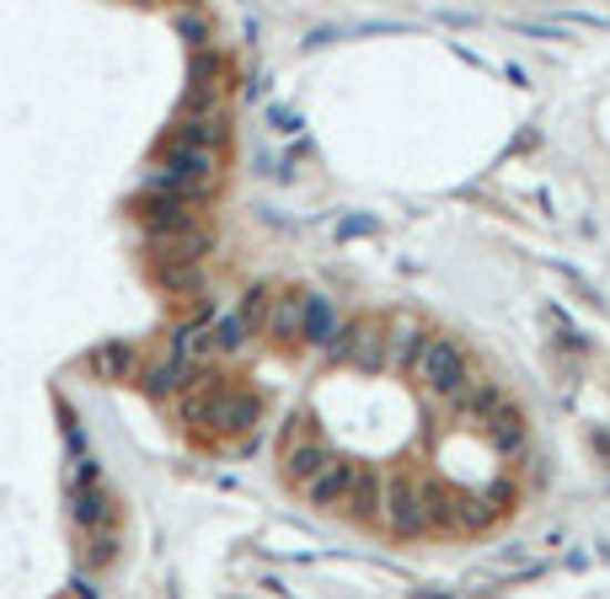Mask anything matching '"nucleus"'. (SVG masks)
<instances>
[{
  "mask_svg": "<svg viewBox=\"0 0 610 599\" xmlns=\"http://www.w3.org/2000/svg\"><path fill=\"white\" fill-rule=\"evenodd\" d=\"M413 380L428 390V396H450L471 380V369H466V354H460L456 337H424V348L413 354Z\"/></svg>",
  "mask_w": 610,
  "mask_h": 599,
  "instance_id": "nucleus-1",
  "label": "nucleus"
},
{
  "mask_svg": "<svg viewBox=\"0 0 610 599\" xmlns=\"http://www.w3.org/2000/svg\"><path fill=\"white\" fill-rule=\"evenodd\" d=\"M380 525H386V536L397 540H413L428 530L424 519V487L413 477H386V493H380Z\"/></svg>",
  "mask_w": 610,
  "mask_h": 599,
  "instance_id": "nucleus-2",
  "label": "nucleus"
},
{
  "mask_svg": "<svg viewBox=\"0 0 610 599\" xmlns=\"http://www.w3.org/2000/svg\"><path fill=\"white\" fill-rule=\"evenodd\" d=\"M327 359L348 364V369H365V375H380L386 369V327L380 322H348V327H337V343L327 348Z\"/></svg>",
  "mask_w": 610,
  "mask_h": 599,
  "instance_id": "nucleus-3",
  "label": "nucleus"
},
{
  "mask_svg": "<svg viewBox=\"0 0 610 599\" xmlns=\"http://www.w3.org/2000/svg\"><path fill=\"white\" fill-rule=\"evenodd\" d=\"M354 477H359V466H354V460L327 455V466L305 481V504H311V509H343V498H348Z\"/></svg>",
  "mask_w": 610,
  "mask_h": 599,
  "instance_id": "nucleus-4",
  "label": "nucleus"
},
{
  "mask_svg": "<svg viewBox=\"0 0 610 599\" xmlns=\"http://www.w3.org/2000/svg\"><path fill=\"white\" fill-rule=\"evenodd\" d=\"M140 220L151 236H166V231H187L199 220V199H183V193H151V204H140Z\"/></svg>",
  "mask_w": 610,
  "mask_h": 599,
  "instance_id": "nucleus-5",
  "label": "nucleus"
},
{
  "mask_svg": "<svg viewBox=\"0 0 610 599\" xmlns=\"http://www.w3.org/2000/svg\"><path fill=\"white\" fill-rule=\"evenodd\" d=\"M445 402H450V418H456L460 428H482V418L504 402V390L492 386V380H466V386L450 390Z\"/></svg>",
  "mask_w": 610,
  "mask_h": 599,
  "instance_id": "nucleus-6",
  "label": "nucleus"
},
{
  "mask_svg": "<svg viewBox=\"0 0 610 599\" xmlns=\"http://www.w3.org/2000/svg\"><path fill=\"white\" fill-rule=\"evenodd\" d=\"M301 343L322 354L337 343V305L327 295H301Z\"/></svg>",
  "mask_w": 610,
  "mask_h": 599,
  "instance_id": "nucleus-7",
  "label": "nucleus"
},
{
  "mask_svg": "<svg viewBox=\"0 0 610 599\" xmlns=\"http://www.w3.org/2000/svg\"><path fill=\"white\" fill-rule=\"evenodd\" d=\"M482 434H488L492 455H504V460H515L519 449H525V418H519L509 402H498L488 418H482Z\"/></svg>",
  "mask_w": 610,
  "mask_h": 599,
  "instance_id": "nucleus-8",
  "label": "nucleus"
},
{
  "mask_svg": "<svg viewBox=\"0 0 610 599\" xmlns=\"http://www.w3.org/2000/svg\"><path fill=\"white\" fill-rule=\"evenodd\" d=\"M504 514L509 509H504L492 493H460L456 498V530H466V536H488Z\"/></svg>",
  "mask_w": 610,
  "mask_h": 599,
  "instance_id": "nucleus-9",
  "label": "nucleus"
},
{
  "mask_svg": "<svg viewBox=\"0 0 610 599\" xmlns=\"http://www.w3.org/2000/svg\"><path fill=\"white\" fill-rule=\"evenodd\" d=\"M428 332L413 322V316H392L386 322V369H407L413 364V354L424 348Z\"/></svg>",
  "mask_w": 610,
  "mask_h": 599,
  "instance_id": "nucleus-10",
  "label": "nucleus"
},
{
  "mask_svg": "<svg viewBox=\"0 0 610 599\" xmlns=\"http://www.w3.org/2000/svg\"><path fill=\"white\" fill-rule=\"evenodd\" d=\"M140 386L151 390V396H172V390H183V386H193V359L187 354H166L161 364H151L145 375H140Z\"/></svg>",
  "mask_w": 610,
  "mask_h": 599,
  "instance_id": "nucleus-11",
  "label": "nucleus"
},
{
  "mask_svg": "<svg viewBox=\"0 0 610 599\" xmlns=\"http://www.w3.org/2000/svg\"><path fill=\"white\" fill-rule=\"evenodd\" d=\"M380 493H386V477L380 471H359L354 487H348V498H343V514H354V519H380Z\"/></svg>",
  "mask_w": 610,
  "mask_h": 599,
  "instance_id": "nucleus-12",
  "label": "nucleus"
},
{
  "mask_svg": "<svg viewBox=\"0 0 610 599\" xmlns=\"http://www.w3.org/2000/svg\"><path fill=\"white\" fill-rule=\"evenodd\" d=\"M87 364H92V375H102V380H129L134 375V348L129 343H102V348L87 354Z\"/></svg>",
  "mask_w": 610,
  "mask_h": 599,
  "instance_id": "nucleus-13",
  "label": "nucleus"
},
{
  "mask_svg": "<svg viewBox=\"0 0 610 599\" xmlns=\"http://www.w3.org/2000/svg\"><path fill=\"white\" fill-rule=\"evenodd\" d=\"M172 140L199 145V150H214L220 140H225V129H220V119H214V113H187V119L177 123V134H172Z\"/></svg>",
  "mask_w": 610,
  "mask_h": 599,
  "instance_id": "nucleus-14",
  "label": "nucleus"
},
{
  "mask_svg": "<svg viewBox=\"0 0 610 599\" xmlns=\"http://www.w3.org/2000/svg\"><path fill=\"white\" fill-rule=\"evenodd\" d=\"M322 466H327V449H322V445H289V449H284V477L301 481V487L316 477Z\"/></svg>",
  "mask_w": 610,
  "mask_h": 599,
  "instance_id": "nucleus-15",
  "label": "nucleus"
},
{
  "mask_svg": "<svg viewBox=\"0 0 610 599\" xmlns=\"http://www.w3.org/2000/svg\"><path fill=\"white\" fill-rule=\"evenodd\" d=\"M268 337H274V343L301 337V295H278L274 305H268Z\"/></svg>",
  "mask_w": 610,
  "mask_h": 599,
  "instance_id": "nucleus-16",
  "label": "nucleus"
},
{
  "mask_svg": "<svg viewBox=\"0 0 610 599\" xmlns=\"http://www.w3.org/2000/svg\"><path fill=\"white\" fill-rule=\"evenodd\" d=\"M424 519L428 530H456V498L445 487H434V481L424 487Z\"/></svg>",
  "mask_w": 610,
  "mask_h": 599,
  "instance_id": "nucleus-17",
  "label": "nucleus"
},
{
  "mask_svg": "<svg viewBox=\"0 0 610 599\" xmlns=\"http://www.w3.org/2000/svg\"><path fill=\"white\" fill-rule=\"evenodd\" d=\"M246 332H252V322H246L242 311H236V316H225V322H214L210 343H214V348H220V354H242V348H246Z\"/></svg>",
  "mask_w": 610,
  "mask_h": 599,
  "instance_id": "nucleus-18",
  "label": "nucleus"
},
{
  "mask_svg": "<svg viewBox=\"0 0 610 599\" xmlns=\"http://www.w3.org/2000/svg\"><path fill=\"white\" fill-rule=\"evenodd\" d=\"M155 284H166L172 295H199V290H204V278H199L193 263H177V268H172V263H161V268H155Z\"/></svg>",
  "mask_w": 610,
  "mask_h": 599,
  "instance_id": "nucleus-19",
  "label": "nucleus"
},
{
  "mask_svg": "<svg viewBox=\"0 0 610 599\" xmlns=\"http://www.w3.org/2000/svg\"><path fill=\"white\" fill-rule=\"evenodd\" d=\"M96 519H102V498L81 481V487H75V525H96Z\"/></svg>",
  "mask_w": 610,
  "mask_h": 599,
  "instance_id": "nucleus-20",
  "label": "nucleus"
},
{
  "mask_svg": "<svg viewBox=\"0 0 610 599\" xmlns=\"http://www.w3.org/2000/svg\"><path fill=\"white\" fill-rule=\"evenodd\" d=\"M177 32H183L193 49H204V43H210V22H204V17H193V11H183V17H177Z\"/></svg>",
  "mask_w": 610,
  "mask_h": 599,
  "instance_id": "nucleus-21",
  "label": "nucleus"
},
{
  "mask_svg": "<svg viewBox=\"0 0 610 599\" xmlns=\"http://www.w3.org/2000/svg\"><path fill=\"white\" fill-rule=\"evenodd\" d=\"M263 305H268V290H246L242 316H246V322H257V316H263Z\"/></svg>",
  "mask_w": 610,
  "mask_h": 599,
  "instance_id": "nucleus-22",
  "label": "nucleus"
}]
</instances>
